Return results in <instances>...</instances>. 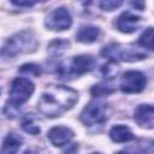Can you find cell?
<instances>
[{
	"mask_svg": "<svg viewBox=\"0 0 154 154\" xmlns=\"http://www.w3.org/2000/svg\"><path fill=\"white\" fill-rule=\"evenodd\" d=\"M77 93L65 85H49L41 95L37 108L46 117H58L77 101Z\"/></svg>",
	"mask_w": 154,
	"mask_h": 154,
	"instance_id": "6da1fadb",
	"label": "cell"
},
{
	"mask_svg": "<svg viewBox=\"0 0 154 154\" xmlns=\"http://www.w3.org/2000/svg\"><path fill=\"white\" fill-rule=\"evenodd\" d=\"M95 59L91 55H77L73 57L70 61L66 64H63L59 66L58 73L60 78H72V77H78L81 75H84L89 71H91L95 66Z\"/></svg>",
	"mask_w": 154,
	"mask_h": 154,
	"instance_id": "7a4b0ae2",
	"label": "cell"
},
{
	"mask_svg": "<svg viewBox=\"0 0 154 154\" xmlns=\"http://www.w3.org/2000/svg\"><path fill=\"white\" fill-rule=\"evenodd\" d=\"M35 47H36L35 36L30 31H22L13 35L11 38L6 41L2 48V55L13 57L19 53L30 52L35 49Z\"/></svg>",
	"mask_w": 154,
	"mask_h": 154,
	"instance_id": "3957f363",
	"label": "cell"
},
{
	"mask_svg": "<svg viewBox=\"0 0 154 154\" xmlns=\"http://www.w3.org/2000/svg\"><path fill=\"white\" fill-rule=\"evenodd\" d=\"M101 54L105 58H108L111 60H123V61H137L143 58H146V53L140 51L136 47L132 46H122L111 43L102 48Z\"/></svg>",
	"mask_w": 154,
	"mask_h": 154,
	"instance_id": "277c9868",
	"label": "cell"
},
{
	"mask_svg": "<svg viewBox=\"0 0 154 154\" xmlns=\"http://www.w3.org/2000/svg\"><path fill=\"white\" fill-rule=\"evenodd\" d=\"M34 83L24 77H17L12 81L10 87V102L16 107H20L25 101L29 100L34 93Z\"/></svg>",
	"mask_w": 154,
	"mask_h": 154,
	"instance_id": "5b68a950",
	"label": "cell"
},
{
	"mask_svg": "<svg viewBox=\"0 0 154 154\" xmlns=\"http://www.w3.org/2000/svg\"><path fill=\"white\" fill-rule=\"evenodd\" d=\"M108 116H109V107L106 102L91 101L83 108L81 113V120L85 125H97L106 122Z\"/></svg>",
	"mask_w": 154,
	"mask_h": 154,
	"instance_id": "8992f818",
	"label": "cell"
},
{
	"mask_svg": "<svg viewBox=\"0 0 154 154\" xmlns=\"http://www.w3.org/2000/svg\"><path fill=\"white\" fill-rule=\"evenodd\" d=\"M147 83L146 76L140 71H128L120 79V89L123 93L134 94L140 93L144 89Z\"/></svg>",
	"mask_w": 154,
	"mask_h": 154,
	"instance_id": "52a82bcc",
	"label": "cell"
},
{
	"mask_svg": "<svg viewBox=\"0 0 154 154\" xmlns=\"http://www.w3.org/2000/svg\"><path fill=\"white\" fill-rule=\"evenodd\" d=\"M71 24H72L71 14L65 7L55 8L53 12L49 13V16L46 20L47 28L51 30H55V31L66 30L71 26Z\"/></svg>",
	"mask_w": 154,
	"mask_h": 154,
	"instance_id": "ba28073f",
	"label": "cell"
},
{
	"mask_svg": "<svg viewBox=\"0 0 154 154\" xmlns=\"http://www.w3.org/2000/svg\"><path fill=\"white\" fill-rule=\"evenodd\" d=\"M141 24V18L134 13H131L130 11H126V12H123L118 19H117V29L122 32H125V34H130V32H134L138 29Z\"/></svg>",
	"mask_w": 154,
	"mask_h": 154,
	"instance_id": "9c48e42d",
	"label": "cell"
},
{
	"mask_svg": "<svg viewBox=\"0 0 154 154\" xmlns=\"http://www.w3.org/2000/svg\"><path fill=\"white\" fill-rule=\"evenodd\" d=\"M134 119L142 128H154V107L150 105H140L135 109Z\"/></svg>",
	"mask_w": 154,
	"mask_h": 154,
	"instance_id": "30bf717a",
	"label": "cell"
},
{
	"mask_svg": "<svg viewBox=\"0 0 154 154\" xmlns=\"http://www.w3.org/2000/svg\"><path fill=\"white\" fill-rule=\"evenodd\" d=\"M48 138L54 146H64L67 144L73 137V131L66 126H54L48 131Z\"/></svg>",
	"mask_w": 154,
	"mask_h": 154,
	"instance_id": "8fae6325",
	"label": "cell"
},
{
	"mask_svg": "<svg viewBox=\"0 0 154 154\" xmlns=\"http://www.w3.org/2000/svg\"><path fill=\"white\" fill-rule=\"evenodd\" d=\"M100 37V30L93 25L82 26L76 34V40L83 43H93Z\"/></svg>",
	"mask_w": 154,
	"mask_h": 154,
	"instance_id": "7c38bea8",
	"label": "cell"
},
{
	"mask_svg": "<svg viewBox=\"0 0 154 154\" xmlns=\"http://www.w3.org/2000/svg\"><path fill=\"white\" fill-rule=\"evenodd\" d=\"M22 142H23L22 136L17 134H8L2 143V149H1L2 154H17V152L22 146Z\"/></svg>",
	"mask_w": 154,
	"mask_h": 154,
	"instance_id": "4fadbf2b",
	"label": "cell"
},
{
	"mask_svg": "<svg viewBox=\"0 0 154 154\" xmlns=\"http://www.w3.org/2000/svg\"><path fill=\"white\" fill-rule=\"evenodd\" d=\"M109 137L112 138L113 142L123 143V142H128V141L132 140L134 135H132L131 130L128 126H125V125H116V126H113L111 129Z\"/></svg>",
	"mask_w": 154,
	"mask_h": 154,
	"instance_id": "5bb4252c",
	"label": "cell"
},
{
	"mask_svg": "<svg viewBox=\"0 0 154 154\" xmlns=\"http://www.w3.org/2000/svg\"><path fill=\"white\" fill-rule=\"evenodd\" d=\"M22 129L31 135H36L40 132V126L36 124V119L32 114H26L23 119H22Z\"/></svg>",
	"mask_w": 154,
	"mask_h": 154,
	"instance_id": "9a60e30c",
	"label": "cell"
},
{
	"mask_svg": "<svg viewBox=\"0 0 154 154\" xmlns=\"http://www.w3.org/2000/svg\"><path fill=\"white\" fill-rule=\"evenodd\" d=\"M138 43L147 48V49H150V51H154V28H148L146 29L140 38H138Z\"/></svg>",
	"mask_w": 154,
	"mask_h": 154,
	"instance_id": "2e32d148",
	"label": "cell"
},
{
	"mask_svg": "<svg viewBox=\"0 0 154 154\" xmlns=\"http://www.w3.org/2000/svg\"><path fill=\"white\" fill-rule=\"evenodd\" d=\"M113 91H114V88L106 83H99L91 88V94L94 96H105V95L112 94Z\"/></svg>",
	"mask_w": 154,
	"mask_h": 154,
	"instance_id": "e0dca14e",
	"label": "cell"
},
{
	"mask_svg": "<svg viewBox=\"0 0 154 154\" xmlns=\"http://www.w3.org/2000/svg\"><path fill=\"white\" fill-rule=\"evenodd\" d=\"M118 71H119V67L114 61H109V63L102 65V67H101V72H102L103 77L107 78V79H111V78L116 77Z\"/></svg>",
	"mask_w": 154,
	"mask_h": 154,
	"instance_id": "ac0fdd59",
	"label": "cell"
},
{
	"mask_svg": "<svg viewBox=\"0 0 154 154\" xmlns=\"http://www.w3.org/2000/svg\"><path fill=\"white\" fill-rule=\"evenodd\" d=\"M69 46V42L65 40H54L53 42H51V45L48 46V51L52 54H61Z\"/></svg>",
	"mask_w": 154,
	"mask_h": 154,
	"instance_id": "d6986e66",
	"label": "cell"
},
{
	"mask_svg": "<svg viewBox=\"0 0 154 154\" xmlns=\"http://www.w3.org/2000/svg\"><path fill=\"white\" fill-rule=\"evenodd\" d=\"M19 72L24 75H31V76H40L41 69L36 64H24L19 67Z\"/></svg>",
	"mask_w": 154,
	"mask_h": 154,
	"instance_id": "ffe728a7",
	"label": "cell"
},
{
	"mask_svg": "<svg viewBox=\"0 0 154 154\" xmlns=\"http://www.w3.org/2000/svg\"><path fill=\"white\" fill-rule=\"evenodd\" d=\"M137 154H146L149 152H154V141H140L137 143V148L135 150Z\"/></svg>",
	"mask_w": 154,
	"mask_h": 154,
	"instance_id": "44dd1931",
	"label": "cell"
},
{
	"mask_svg": "<svg viewBox=\"0 0 154 154\" xmlns=\"http://www.w3.org/2000/svg\"><path fill=\"white\" fill-rule=\"evenodd\" d=\"M123 2L122 1H114V0H106V1H101L99 5L102 10L105 11H112V10H116L117 7H119Z\"/></svg>",
	"mask_w": 154,
	"mask_h": 154,
	"instance_id": "7402d4cb",
	"label": "cell"
},
{
	"mask_svg": "<svg viewBox=\"0 0 154 154\" xmlns=\"http://www.w3.org/2000/svg\"><path fill=\"white\" fill-rule=\"evenodd\" d=\"M77 150H78V146L77 143H70L65 150L63 152V154H77Z\"/></svg>",
	"mask_w": 154,
	"mask_h": 154,
	"instance_id": "603a6c76",
	"label": "cell"
},
{
	"mask_svg": "<svg viewBox=\"0 0 154 154\" xmlns=\"http://www.w3.org/2000/svg\"><path fill=\"white\" fill-rule=\"evenodd\" d=\"M13 5H16V6H19V7H23V6H26V7H30V6H32V5H35L36 4V1H22V0H12L11 1Z\"/></svg>",
	"mask_w": 154,
	"mask_h": 154,
	"instance_id": "cb8c5ba5",
	"label": "cell"
},
{
	"mask_svg": "<svg viewBox=\"0 0 154 154\" xmlns=\"http://www.w3.org/2000/svg\"><path fill=\"white\" fill-rule=\"evenodd\" d=\"M24 154H48L45 149H41V148H30L28 150H25Z\"/></svg>",
	"mask_w": 154,
	"mask_h": 154,
	"instance_id": "d4e9b609",
	"label": "cell"
},
{
	"mask_svg": "<svg viewBox=\"0 0 154 154\" xmlns=\"http://www.w3.org/2000/svg\"><path fill=\"white\" fill-rule=\"evenodd\" d=\"M116 154H129L128 152H118V153H116Z\"/></svg>",
	"mask_w": 154,
	"mask_h": 154,
	"instance_id": "484cf974",
	"label": "cell"
},
{
	"mask_svg": "<svg viewBox=\"0 0 154 154\" xmlns=\"http://www.w3.org/2000/svg\"><path fill=\"white\" fill-rule=\"evenodd\" d=\"M93 154H100V153H93Z\"/></svg>",
	"mask_w": 154,
	"mask_h": 154,
	"instance_id": "4316f807",
	"label": "cell"
}]
</instances>
